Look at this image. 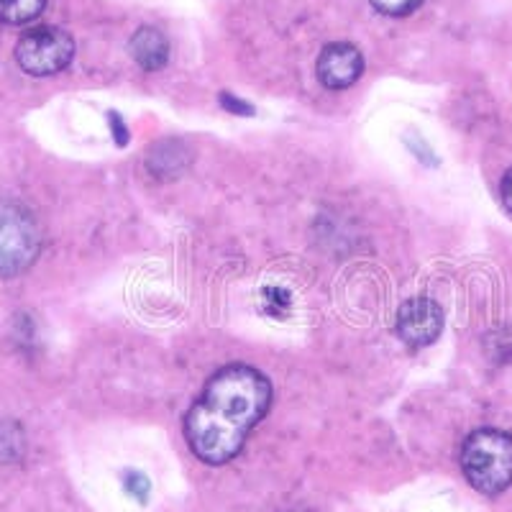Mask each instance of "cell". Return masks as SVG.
<instances>
[{"mask_svg": "<svg viewBox=\"0 0 512 512\" xmlns=\"http://www.w3.org/2000/svg\"><path fill=\"white\" fill-rule=\"evenodd\" d=\"M269 405L272 384L262 372L233 364L213 374L185 415V438L192 454L210 466L231 461Z\"/></svg>", "mask_w": 512, "mask_h": 512, "instance_id": "cell-1", "label": "cell"}, {"mask_svg": "<svg viewBox=\"0 0 512 512\" xmlns=\"http://www.w3.org/2000/svg\"><path fill=\"white\" fill-rule=\"evenodd\" d=\"M461 469L482 495H500L512 484V438L495 428L474 431L461 448Z\"/></svg>", "mask_w": 512, "mask_h": 512, "instance_id": "cell-2", "label": "cell"}, {"mask_svg": "<svg viewBox=\"0 0 512 512\" xmlns=\"http://www.w3.org/2000/svg\"><path fill=\"white\" fill-rule=\"evenodd\" d=\"M39 249L41 233L29 210L0 203V277H13L29 269Z\"/></svg>", "mask_w": 512, "mask_h": 512, "instance_id": "cell-3", "label": "cell"}, {"mask_svg": "<svg viewBox=\"0 0 512 512\" xmlns=\"http://www.w3.org/2000/svg\"><path fill=\"white\" fill-rule=\"evenodd\" d=\"M72 57H75V41L57 26H39V29L26 31L16 44V59L21 70L34 77L57 75L64 67H70Z\"/></svg>", "mask_w": 512, "mask_h": 512, "instance_id": "cell-4", "label": "cell"}, {"mask_svg": "<svg viewBox=\"0 0 512 512\" xmlns=\"http://www.w3.org/2000/svg\"><path fill=\"white\" fill-rule=\"evenodd\" d=\"M443 331V310L431 297H413L397 313V333L410 346L433 344Z\"/></svg>", "mask_w": 512, "mask_h": 512, "instance_id": "cell-5", "label": "cell"}, {"mask_svg": "<svg viewBox=\"0 0 512 512\" xmlns=\"http://www.w3.org/2000/svg\"><path fill=\"white\" fill-rule=\"evenodd\" d=\"M318 80L326 85L328 90H344L351 88L364 72V57L354 44L338 41V44H328L318 57Z\"/></svg>", "mask_w": 512, "mask_h": 512, "instance_id": "cell-6", "label": "cell"}, {"mask_svg": "<svg viewBox=\"0 0 512 512\" xmlns=\"http://www.w3.org/2000/svg\"><path fill=\"white\" fill-rule=\"evenodd\" d=\"M128 49H131V57L136 59V64L146 72L162 70L169 59L167 36L159 29H152V26H141V29L131 36Z\"/></svg>", "mask_w": 512, "mask_h": 512, "instance_id": "cell-7", "label": "cell"}, {"mask_svg": "<svg viewBox=\"0 0 512 512\" xmlns=\"http://www.w3.org/2000/svg\"><path fill=\"white\" fill-rule=\"evenodd\" d=\"M47 0H0V21L6 24H29L41 16Z\"/></svg>", "mask_w": 512, "mask_h": 512, "instance_id": "cell-8", "label": "cell"}, {"mask_svg": "<svg viewBox=\"0 0 512 512\" xmlns=\"http://www.w3.org/2000/svg\"><path fill=\"white\" fill-rule=\"evenodd\" d=\"M264 310L274 318H285L292 308V292L282 285H267L262 290Z\"/></svg>", "mask_w": 512, "mask_h": 512, "instance_id": "cell-9", "label": "cell"}, {"mask_svg": "<svg viewBox=\"0 0 512 512\" xmlns=\"http://www.w3.org/2000/svg\"><path fill=\"white\" fill-rule=\"evenodd\" d=\"M369 3L387 16H408L423 0H369Z\"/></svg>", "mask_w": 512, "mask_h": 512, "instance_id": "cell-10", "label": "cell"}, {"mask_svg": "<svg viewBox=\"0 0 512 512\" xmlns=\"http://www.w3.org/2000/svg\"><path fill=\"white\" fill-rule=\"evenodd\" d=\"M126 489L131 492V495H136V500H144L146 492H149V482H146V477H141V474H128L126 477Z\"/></svg>", "mask_w": 512, "mask_h": 512, "instance_id": "cell-11", "label": "cell"}, {"mask_svg": "<svg viewBox=\"0 0 512 512\" xmlns=\"http://www.w3.org/2000/svg\"><path fill=\"white\" fill-rule=\"evenodd\" d=\"M221 105L223 108H228V111L239 113V116H251V113H254V108H251L249 103H244V100H239V98H233V95H228V93H221Z\"/></svg>", "mask_w": 512, "mask_h": 512, "instance_id": "cell-12", "label": "cell"}, {"mask_svg": "<svg viewBox=\"0 0 512 512\" xmlns=\"http://www.w3.org/2000/svg\"><path fill=\"white\" fill-rule=\"evenodd\" d=\"M500 195H502V203H505V208L512 213V169H507V175L502 177Z\"/></svg>", "mask_w": 512, "mask_h": 512, "instance_id": "cell-13", "label": "cell"}, {"mask_svg": "<svg viewBox=\"0 0 512 512\" xmlns=\"http://www.w3.org/2000/svg\"><path fill=\"white\" fill-rule=\"evenodd\" d=\"M111 126H113V131H116V141H118V146H126V141H128V128L123 126V121H121V116H118V113H111Z\"/></svg>", "mask_w": 512, "mask_h": 512, "instance_id": "cell-14", "label": "cell"}]
</instances>
